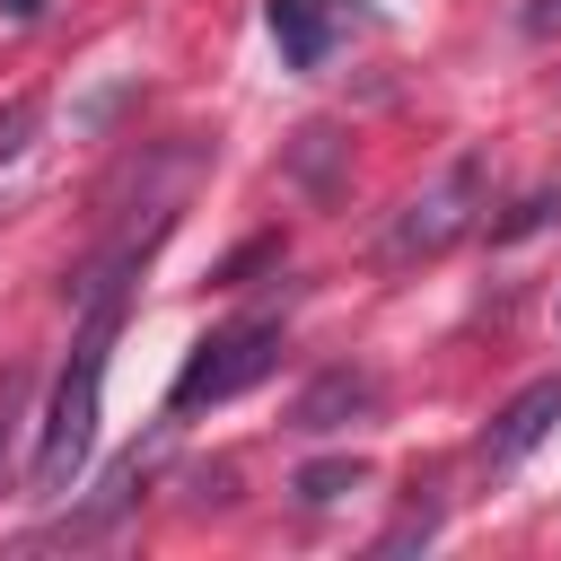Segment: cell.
<instances>
[{"label": "cell", "mask_w": 561, "mask_h": 561, "mask_svg": "<svg viewBox=\"0 0 561 561\" xmlns=\"http://www.w3.org/2000/svg\"><path fill=\"white\" fill-rule=\"evenodd\" d=\"M105 351H114V280H105V298L88 307V324H79V342H70V368H61L53 403H44V438H35V500H61V491L79 482L88 447H96V412H105Z\"/></svg>", "instance_id": "6da1fadb"}, {"label": "cell", "mask_w": 561, "mask_h": 561, "mask_svg": "<svg viewBox=\"0 0 561 561\" xmlns=\"http://www.w3.org/2000/svg\"><path fill=\"white\" fill-rule=\"evenodd\" d=\"M272 368H280V324H272V316H237V324H219V333H202V342H193V359H184V368H175V386H167V412L228 403V394L263 386Z\"/></svg>", "instance_id": "7a4b0ae2"}, {"label": "cell", "mask_w": 561, "mask_h": 561, "mask_svg": "<svg viewBox=\"0 0 561 561\" xmlns=\"http://www.w3.org/2000/svg\"><path fill=\"white\" fill-rule=\"evenodd\" d=\"M482 184H491L482 158H456L438 184H421V193L394 210V228H386V263H430V254H447V245L482 219Z\"/></svg>", "instance_id": "3957f363"}, {"label": "cell", "mask_w": 561, "mask_h": 561, "mask_svg": "<svg viewBox=\"0 0 561 561\" xmlns=\"http://www.w3.org/2000/svg\"><path fill=\"white\" fill-rule=\"evenodd\" d=\"M552 421H561V377H535L526 394H508L500 403V421L482 430V465H517L526 447H543L552 438Z\"/></svg>", "instance_id": "277c9868"}, {"label": "cell", "mask_w": 561, "mask_h": 561, "mask_svg": "<svg viewBox=\"0 0 561 561\" xmlns=\"http://www.w3.org/2000/svg\"><path fill=\"white\" fill-rule=\"evenodd\" d=\"M263 26H272V53L280 70H316L342 35V9L333 0H263Z\"/></svg>", "instance_id": "5b68a950"}, {"label": "cell", "mask_w": 561, "mask_h": 561, "mask_svg": "<svg viewBox=\"0 0 561 561\" xmlns=\"http://www.w3.org/2000/svg\"><path fill=\"white\" fill-rule=\"evenodd\" d=\"M377 403V377H351V368H333V377H316L307 394H298V421L289 430H342L351 412H368Z\"/></svg>", "instance_id": "8992f818"}, {"label": "cell", "mask_w": 561, "mask_h": 561, "mask_svg": "<svg viewBox=\"0 0 561 561\" xmlns=\"http://www.w3.org/2000/svg\"><path fill=\"white\" fill-rule=\"evenodd\" d=\"M342 491H359V465H307L298 473V500H342Z\"/></svg>", "instance_id": "52a82bcc"}, {"label": "cell", "mask_w": 561, "mask_h": 561, "mask_svg": "<svg viewBox=\"0 0 561 561\" xmlns=\"http://www.w3.org/2000/svg\"><path fill=\"white\" fill-rule=\"evenodd\" d=\"M35 114H44L35 96H9V105H0V158H18V149H26V131H35Z\"/></svg>", "instance_id": "ba28073f"}, {"label": "cell", "mask_w": 561, "mask_h": 561, "mask_svg": "<svg viewBox=\"0 0 561 561\" xmlns=\"http://www.w3.org/2000/svg\"><path fill=\"white\" fill-rule=\"evenodd\" d=\"M526 35H561V0H526Z\"/></svg>", "instance_id": "9c48e42d"}, {"label": "cell", "mask_w": 561, "mask_h": 561, "mask_svg": "<svg viewBox=\"0 0 561 561\" xmlns=\"http://www.w3.org/2000/svg\"><path fill=\"white\" fill-rule=\"evenodd\" d=\"M9 421H18V386H0V473H9Z\"/></svg>", "instance_id": "30bf717a"}, {"label": "cell", "mask_w": 561, "mask_h": 561, "mask_svg": "<svg viewBox=\"0 0 561 561\" xmlns=\"http://www.w3.org/2000/svg\"><path fill=\"white\" fill-rule=\"evenodd\" d=\"M35 9H44V0H0V18H9V26H26Z\"/></svg>", "instance_id": "8fae6325"}]
</instances>
